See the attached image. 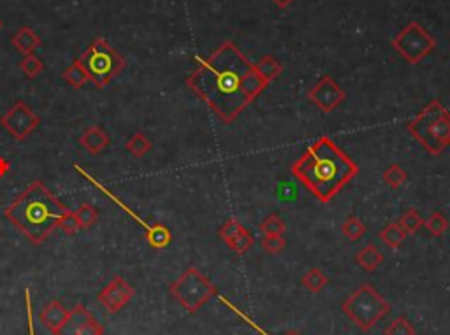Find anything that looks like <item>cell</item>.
Here are the masks:
<instances>
[{
	"mask_svg": "<svg viewBox=\"0 0 450 335\" xmlns=\"http://www.w3.org/2000/svg\"><path fill=\"white\" fill-rule=\"evenodd\" d=\"M187 84L224 123L236 122L267 86L257 74L255 65L231 41H225L206 60L199 58V67Z\"/></svg>",
	"mask_w": 450,
	"mask_h": 335,
	"instance_id": "obj_1",
	"label": "cell"
},
{
	"mask_svg": "<svg viewBox=\"0 0 450 335\" xmlns=\"http://www.w3.org/2000/svg\"><path fill=\"white\" fill-rule=\"evenodd\" d=\"M357 172V164L329 137H318L292 165L294 178L322 204L331 202V198L354 180Z\"/></svg>",
	"mask_w": 450,
	"mask_h": 335,
	"instance_id": "obj_2",
	"label": "cell"
},
{
	"mask_svg": "<svg viewBox=\"0 0 450 335\" xmlns=\"http://www.w3.org/2000/svg\"><path fill=\"white\" fill-rule=\"evenodd\" d=\"M67 213L64 206L48 191L42 183H32L24 195L6 209V218L18 227L30 242L42 244L58 221Z\"/></svg>",
	"mask_w": 450,
	"mask_h": 335,
	"instance_id": "obj_3",
	"label": "cell"
},
{
	"mask_svg": "<svg viewBox=\"0 0 450 335\" xmlns=\"http://www.w3.org/2000/svg\"><path fill=\"white\" fill-rule=\"evenodd\" d=\"M406 128L427 153L440 156L450 146V111L438 100H431Z\"/></svg>",
	"mask_w": 450,
	"mask_h": 335,
	"instance_id": "obj_4",
	"label": "cell"
},
{
	"mask_svg": "<svg viewBox=\"0 0 450 335\" xmlns=\"http://www.w3.org/2000/svg\"><path fill=\"white\" fill-rule=\"evenodd\" d=\"M341 311L355 327L363 332H370L387 316L390 302L381 297L375 286L364 283L341 304Z\"/></svg>",
	"mask_w": 450,
	"mask_h": 335,
	"instance_id": "obj_5",
	"label": "cell"
},
{
	"mask_svg": "<svg viewBox=\"0 0 450 335\" xmlns=\"http://www.w3.org/2000/svg\"><path fill=\"white\" fill-rule=\"evenodd\" d=\"M78 61L97 88H106L111 79H115L127 65L125 58L113 50L102 37L96 39L90 48L78 58Z\"/></svg>",
	"mask_w": 450,
	"mask_h": 335,
	"instance_id": "obj_6",
	"label": "cell"
},
{
	"mask_svg": "<svg viewBox=\"0 0 450 335\" xmlns=\"http://www.w3.org/2000/svg\"><path fill=\"white\" fill-rule=\"evenodd\" d=\"M169 294L185 311L194 314L217 295V288L199 269L188 267L187 271L169 286Z\"/></svg>",
	"mask_w": 450,
	"mask_h": 335,
	"instance_id": "obj_7",
	"label": "cell"
},
{
	"mask_svg": "<svg viewBox=\"0 0 450 335\" xmlns=\"http://www.w3.org/2000/svg\"><path fill=\"white\" fill-rule=\"evenodd\" d=\"M393 48L408 61L417 65L436 48V39L417 21H410L396 37L393 39Z\"/></svg>",
	"mask_w": 450,
	"mask_h": 335,
	"instance_id": "obj_8",
	"label": "cell"
},
{
	"mask_svg": "<svg viewBox=\"0 0 450 335\" xmlns=\"http://www.w3.org/2000/svg\"><path fill=\"white\" fill-rule=\"evenodd\" d=\"M74 169H76L78 174L83 175L84 180L90 181V183H92L93 186L97 188V190L102 191V193L106 195L107 198H109L111 202H115L116 206H118L120 209L123 211V213L129 214V216L132 218V220L136 221V223H139V227H143V229H145L146 240H148V244H150V246H152L153 249H164V248H168L169 244H171L172 236H171V230H169L168 227L161 225V223H155V225H148V223H146V221L143 220V218H139L138 214L134 213V211L130 209L129 206H125V204H123L122 200H120L118 195H115V193H113V191H111V190H107V188L104 186L102 183H99V181H97L96 178H93V175L88 174V172L84 171V169H81L80 165H74Z\"/></svg>",
	"mask_w": 450,
	"mask_h": 335,
	"instance_id": "obj_9",
	"label": "cell"
},
{
	"mask_svg": "<svg viewBox=\"0 0 450 335\" xmlns=\"http://www.w3.org/2000/svg\"><path fill=\"white\" fill-rule=\"evenodd\" d=\"M39 122H41L39 116L35 115L34 111H32L24 100H19L15 106L9 107L8 113L0 119L2 126L11 133L12 137L18 139V141H25V139L37 128Z\"/></svg>",
	"mask_w": 450,
	"mask_h": 335,
	"instance_id": "obj_10",
	"label": "cell"
},
{
	"mask_svg": "<svg viewBox=\"0 0 450 335\" xmlns=\"http://www.w3.org/2000/svg\"><path fill=\"white\" fill-rule=\"evenodd\" d=\"M347 99L343 88L336 83L331 76H322L318 83L313 84L308 90V100L317 106L324 113H332L341 106V102Z\"/></svg>",
	"mask_w": 450,
	"mask_h": 335,
	"instance_id": "obj_11",
	"label": "cell"
},
{
	"mask_svg": "<svg viewBox=\"0 0 450 335\" xmlns=\"http://www.w3.org/2000/svg\"><path fill=\"white\" fill-rule=\"evenodd\" d=\"M134 294V288L122 276H113V279L99 291L97 300L107 312H118L132 300Z\"/></svg>",
	"mask_w": 450,
	"mask_h": 335,
	"instance_id": "obj_12",
	"label": "cell"
},
{
	"mask_svg": "<svg viewBox=\"0 0 450 335\" xmlns=\"http://www.w3.org/2000/svg\"><path fill=\"white\" fill-rule=\"evenodd\" d=\"M57 335H104V327L84 305L78 304Z\"/></svg>",
	"mask_w": 450,
	"mask_h": 335,
	"instance_id": "obj_13",
	"label": "cell"
},
{
	"mask_svg": "<svg viewBox=\"0 0 450 335\" xmlns=\"http://www.w3.org/2000/svg\"><path fill=\"white\" fill-rule=\"evenodd\" d=\"M220 237L224 239V242L229 246V249H233V253H236L237 256H243L244 253L249 251L253 246L255 239H253L252 232L244 225H241L237 220H227L224 225L218 230Z\"/></svg>",
	"mask_w": 450,
	"mask_h": 335,
	"instance_id": "obj_14",
	"label": "cell"
},
{
	"mask_svg": "<svg viewBox=\"0 0 450 335\" xmlns=\"http://www.w3.org/2000/svg\"><path fill=\"white\" fill-rule=\"evenodd\" d=\"M69 316V309H65V305L58 300H50L42 311L39 312V321H41L48 330L53 335H57L60 332L62 325L65 323Z\"/></svg>",
	"mask_w": 450,
	"mask_h": 335,
	"instance_id": "obj_15",
	"label": "cell"
},
{
	"mask_svg": "<svg viewBox=\"0 0 450 335\" xmlns=\"http://www.w3.org/2000/svg\"><path fill=\"white\" fill-rule=\"evenodd\" d=\"M109 135H107L100 126L96 125L88 126L83 132V135H81V146H83L90 155H99L100 151H104V149L109 146Z\"/></svg>",
	"mask_w": 450,
	"mask_h": 335,
	"instance_id": "obj_16",
	"label": "cell"
},
{
	"mask_svg": "<svg viewBox=\"0 0 450 335\" xmlns=\"http://www.w3.org/2000/svg\"><path fill=\"white\" fill-rule=\"evenodd\" d=\"M384 260H386L384 258V253H381L375 244H368V246H364V248L355 255V263L366 272L377 271L378 267L384 263Z\"/></svg>",
	"mask_w": 450,
	"mask_h": 335,
	"instance_id": "obj_17",
	"label": "cell"
},
{
	"mask_svg": "<svg viewBox=\"0 0 450 335\" xmlns=\"http://www.w3.org/2000/svg\"><path fill=\"white\" fill-rule=\"evenodd\" d=\"M12 46H15L19 53L32 55L39 46H41V39H39V35L35 34L32 28L24 27L19 28V30L15 34V37H12Z\"/></svg>",
	"mask_w": 450,
	"mask_h": 335,
	"instance_id": "obj_18",
	"label": "cell"
},
{
	"mask_svg": "<svg viewBox=\"0 0 450 335\" xmlns=\"http://www.w3.org/2000/svg\"><path fill=\"white\" fill-rule=\"evenodd\" d=\"M255 70H257V74H259V76L262 77L267 84H269L271 81H275L276 77L282 74L283 69H282V64H280L275 57H271V55H266V57H262L255 64Z\"/></svg>",
	"mask_w": 450,
	"mask_h": 335,
	"instance_id": "obj_19",
	"label": "cell"
},
{
	"mask_svg": "<svg viewBox=\"0 0 450 335\" xmlns=\"http://www.w3.org/2000/svg\"><path fill=\"white\" fill-rule=\"evenodd\" d=\"M378 237H380L381 244H386L387 248L396 249L404 242V239H406V232L401 229L399 223H389V225H386L380 230Z\"/></svg>",
	"mask_w": 450,
	"mask_h": 335,
	"instance_id": "obj_20",
	"label": "cell"
},
{
	"mask_svg": "<svg viewBox=\"0 0 450 335\" xmlns=\"http://www.w3.org/2000/svg\"><path fill=\"white\" fill-rule=\"evenodd\" d=\"M327 276H325L321 269H317V267H312L301 278V285L308 289L309 294H321L322 289L327 286Z\"/></svg>",
	"mask_w": 450,
	"mask_h": 335,
	"instance_id": "obj_21",
	"label": "cell"
},
{
	"mask_svg": "<svg viewBox=\"0 0 450 335\" xmlns=\"http://www.w3.org/2000/svg\"><path fill=\"white\" fill-rule=\"evenodd\" d=\"M152 148H153L152 141H150L145 133L141 132L134 133L132 137H130L125 144L127 151H129L132 156H136V158H141V156L148 155V153L152 151Z\"/></svg>",
	"mask_w": 450,
	"mask_h": 335,
	"instance_id": "obj_22",
	"label": "cell"
},
{
	"mask_svg": "<svg viewBox=\"0 0 450 335\" xmlns=\"http://www.w3.org/2000/svg\"><path fill=\"white\" fill-rule=\"evenodd\" d=\"M381 180H384V183H386L387 186L397 190V188H401L408 181V174H406V171H404L401 165L390 164L389 167L384 171V174H381Z\"/></svg>",
	"mask_w": 450,
	"mask_h": 335,
	"instance_id": "obj_23",
	"label": "cell"
},
{
	"mask_svg": "<svg viewBox=\"0 0 450 335\" xmlns=\"http://www.w3.org/2000/svg\"><path fill=\"white\" fill-rule=\"evenodd\" d=\"M399 227L406 232V236H413L424 227V218L415 209H406L399 218Z\"/></svg>",
	"mask_w": 450,
	"mask_h": 335,
	"instance_id": "obj_24",
	"label": "cell"
},
{
	"mask_svg": "<svg viewBox=\"0 0 450 335\" xmlns=\"http://www.w3.org/2000/svg\"><path fill=\"white\" fill-rule=\"evenodd\" d=\"M424 227H426V230L431 233L433 237H442L443 233L449 230L450 223L449 220H447V216H443L440 211H435V213L429 214L427 220H424Z\"/></svg>",
	"mask_w": 450,
	"mask_h": 335,
	"instance_id": "obj_25",
	"label": "cell"
},
{
	"mask_svg": "<svg viewBox=\"0 0 450 335\" xmlns=\"http://www.w3.org/2000/svg\"><path fill=\"white\" fill-rule=\"evenodd\" d=\"M368 227L364 225L363 220H359L357 216H348L341 225V233L347 237L348 240H357L366 233Z\"/></svg>",
	"mask_w": 450,
	"mask_h": 335,
	"instance_id": "obj_26",
	"label": "cell"
},
{
	"mask_svg": "<svg viewBox=\"0 0 450 335\" xmlns=\"http://www.w3.org/2000/svg\"><path fill=\"white\" fill-rule=\"evenodd\" d=\"M64 79H65V83L71 84L73 88H81V86H84L88 81H90V77H88L87 70H84L83 67L80 65V61L76 60L73 65H71V67H67V69H65Z\"/></svg>",
	"mask_w": 450,
	"mask_h": 335,
	"instance_id": "obj_27",
	"label": "cell"
},
{
	"mask_svg": "<svg viewBox=\"0 0 450 335\" xmlns=\"http://www.w3.org/2000/svg\"><path fill=\"white\" fill-rule=\"evenodd\" d=\"M384 335H417V330L408 318L397 316L384 328Z\"/></svg>",
	"mask_w": 450,
	"mask_h": 335,
	"instance_id": "obj_28",
	"label": "cell"
},
{
	"mask_svg": "<svg viewBox=\"0 0 450 335\" xmlns=\"http://www.w3.org/2000/svg\"><path fill=\"white\" fill-rule=\"evenodd\" d=\"M259 229L264 236H283L287 227H285V221L282 220L280 214L271 213L267 218H264V221L260 223Z\"/></svg>",
	"mask_w": 450,
	"mask_h": 335,
	"instance_id": "obj_29",
	"label": "cell"
},
{
	"mask_svg": "<svg viewBox=\"0 0 450 335\" xmlns=\"http://www.w3.org/2000/svg\"><path fill=\"white\" fill-rule=\"evenodd\" d=\"M78 218V223H80V229H90L97 223L99 220V211L92 206V204H81L80 209L74 211Z\"/></svg>",
	"mask_w": 450,
	"mask_h": 335,
	"instance_id": "obj_30",
	"label": "cell"
},
{
	"mask_svg": "<svg viewBox=\"0 0 450 335\" xmlns=\"http://www.w3.org/2000/svg\"><path fill=\"white\" fill-rule=\"evenodd\" d=\"M19 69L24 70L25 76L30 77V79H34V77H37L39 74L42 73V69H44V64H42L41 58L35 57L34 53L25 55L24 60H21V64H19Z\"/></svg>",
	"mask_w": 450,
	"mask_h": 335,
	"instance_id": "obj_31",
	"label": "cell"
},
{
	"mask_svg": "<svg viewBox=\"0 0 450 335\" xmlns=\"http://www.w3.org/2000/svg\"><path fill=\"white\" fill-rule=\"evenodd\" d=\"M260 246L267 255H280L285 249L287 242L283 236H264V239L260 240Z\"/></svg>",
	"mask_w": 450,
	"mask_h": 335,
	"instance_id": "obj_32",
	"label": "cell"
},
{
	"mask_svg": "<svg viewBox=\"0 0 450 335\" xmlns=\"http://www.w3.org/2000/svg\"><path fill=\"white\" fill-rule=\"evenodd\" d=\"M58 227H60L65 233L78 232V230H80V223H78V218L76 214H74V211H67V213L60 218V221H58Z\"/></svg>",
	"mask_w": 450,
	"mask_h": 335,
	"instance_id": "obj_33",
	"label": "cell"
},
{
	"mask_svg": "<svg viewBox=\"0 0 450 335\" xmlns=\"http://www.w3.org/2000/svg\"><path fill=\"white\" fill-rule=\"evenodd\" d=\"M276 195H278V198L282 202H292V200L298 198V188H296L294 184L287 183V181H282V183L278 184Z\"/></svg>",
	"mask_w": 450,
	"mask_h": 335,
	"instance_id": "obj_34",
	"label": "cell"
},
{
	"mask_svg": "<svg viewBox=\"0 0 450 335\" xmlns=\"http://www.w3.org/2000/svg\"><path fill=\"white\" fill-rule=\"evenodd\" d=\"M25 307H27L28 335H35V327H34V307H32V295H30V289H28V288H25Z\"/></svg>",
	"mask_w": 450,
	"mask_h": 335,
	"instance_id": "obj_35",
	"label": "cell"
},
{
	"mask_svg": "<svg viewBox=\"0 0 450 335\" xmlns=\"http://www.w3.org/2000/svg\"><path fill=\"white\" fill-rule=\"evenodd\" d=\"M9 169H11V164H9V162L6 160V158H0V178L8 174Z\"/></svg>",
	"mask_w": 450,
	"mask_h": 335,
	"instance_id": "obj_36",
	"label": "cell"
},
{
	"mask_svg": "<svg viewBox=\"0 0 450 335\" xmlns=\"http://www.w3.org/2000/svg\"><path fill=\"white\" fill-rule=\"evenodd\" d=\"M273 2H275L280 9H287L292 2H294V0H273Z\"/></svg>",
	"mask_w": 450,
	"mask_h": 335,
	"instance_id": "obj_37",
	"label": "cell"
},
{
	"mask_svg": "<svg viewBox=\"0 0 450 335\" xmlns=\"http://www.w3.org/2000/svg\"><path fill=\"white\" fill-rule=\"evenodd\" d=\"M285 335H299L298 332H289V334H285Z\"/></svg>",
	"mask_w": 450,
	"mask_h": 335,
	"instance_id": "obj_38",
	"label": "cell"
},
{
	"mask_svg": "<svg viewBox=\"0 0 450 335\" xmlns=\"http://www.w3.org/2000/svg\"><path fill=\"white\" fill-rule=\"evenodd\" d=\"M0 28H2V21H0Z\"/></svg>",
	"mask_w": 450,
	"mask_h": 335,
	"instance_id": "obj_39",
	"label": "cell"
}]
</instances>
